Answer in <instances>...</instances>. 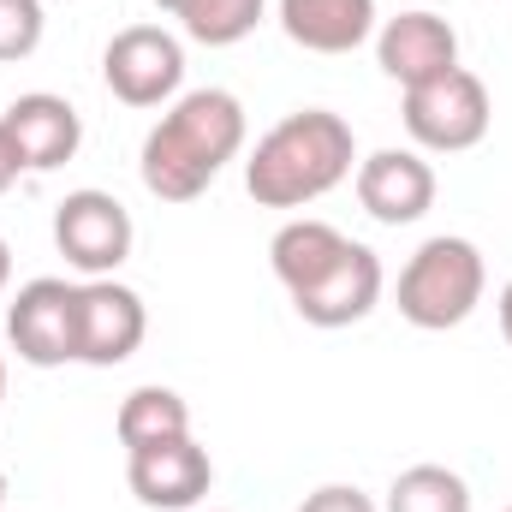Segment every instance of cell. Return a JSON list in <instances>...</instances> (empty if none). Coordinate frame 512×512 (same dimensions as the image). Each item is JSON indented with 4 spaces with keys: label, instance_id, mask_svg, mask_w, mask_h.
I'll list each match as a JSON object with an SVG mask.
<instances>
[{
    "label": "cell",
    "instance_id": "obj_14",
    "mask_svg": "<svg viewBox=\"0 0 512 512\" xmlns=\"http://www.w3.org/2000/svg\"><path fill=\"white\" fill-rule=\"evenodd\" d=\"M382 256L370 251V245H352L346 262L316 286V292H304V298H292V310L310 322V328H352V322H364L376 304H382Z\"/></svg>",
    "mask_w": 512,
    "mask_h": 512
},
{
    "label": "cell",
    "instance_id": "obj_7",
    "mask_svg": "<svg viewBox=\"0 0 512 512\" xmlns=\"http://www.w3.org/2000/svg\"><path fill=\"white\" fill-rule=\"evenodd\" d=\"M6 340L30 370L78 364V286L60 274L24 280L18 298L6 304Z\"/></svg>",
    "mask_w": 512,
    "mask_h": 512
},
{
    "label": "cell",
    "instance_id": "obj_13",
    "mask_svg": "<svg viewBox=\"0 0 512 512\" xmlns=\"http://www.w3.org/2000/svg\"><path fill=\"white\" fill-rule=\"evenodd\" d=\"M274 18L304 54H352L382 30L376 0H280Z\"/></svg>",
    "mask_w": 512,
    "mask_h": 512
},
{
    "label": "cell",
    "instance_id": "obj_22",
    "mask_svg": "<svg viewBox=\"0 0 512 512\" xmlns=\"http://www.w3.org/2000/svg\"><path fill=\"white\" fill-rule=\"evenodd\" d=\"M6 280H12V251H6V239H0V292H6Z\"/></svg>",
    "mask_w": 512,
    "mask_h": 512
},
{
    "label": "cell",
    "instance_id": "obj_6",
    "mask_svg": "<svg viewBox=\"0 0 512 512\" xmlns=\"http://www.w3.org/2000/svg\"><path fill=\"white\" fill-rule=\"evenodd\" d=\"M102 84L126 108H167L185 84V42L161 24H126L102 48Z\"/></svg>",
    "mask_w": 512,
    "mask_h": 512
},
{
    "label": "cell",
    "instance_id": "obj_21",
    "mask_svg": "<svg viewBox=\"0 0 512 512\" xmlns=\"http://www.w3.org/2000/svg\"><path fill=\"white\" fill-rule=\"evenodd\" d=\"M501 334H507V346H512V280L501 286Z\"/></svg>",
    "mask_w": 512,
    "mask_h": 512
},
{
    "label": "cell",
    "instance_id": "obj_12",
    "mask_svg": "<svg viewBox=\"0 0 512 512\" xmlns=\"http://www.w3.org/2000/svg\"><path fill=\"white\" fill-rule=\"evenodd\" d=\"M376 60H382V72L399 90L429 84V78H441V72L459 66V30H453L441 12L411 6V12H399V18H382V30H376Z\"/></svg>",
    "mask_w": 512,
    "mask_h": 512
},
{
    "label": "cell",
    "instance_id": "obj_26",
    "mask_svg": "<svg viewBox=\"0 0 512 512\" xmlns=\"http://www.w3.org/2000/svg\"><path fill=\"white\" fill-rule=\"evenodd\" d=\"M507 512H512V507H507Z\"/></svg>",
    "mask_w": 512,
    "mask_h": 512
},
{
    "label": "cell",
    "instance_id": "obj_16",
    "mask_svg": "<svg viewBox=\"0 0 512 512\" xmlns=\"http://www.w3.org/2000/svg\"><path fill=\"white\" fill-rule=\"evenodd\" d=\"M262 12H268V0H179L173 6V18L185 24V36L203 42V48L245 42L256 24H262Z\"/></svg>",
    "mask_w": 512,
    "mask_h": 512
},
{
    "label": "cell",
    "instance_id": "obj_10",
    "mask_svg": "<svg viewBox=\"0 0 512 512\" xmlns=\"http://www.w3.org/2000/svg\"><path fill=\"white\" fill-rule=\"evenodd\" d=\"M0 131L18 155L24 173H54L78 155L84 143V120L66 96H48V90H30V96H12L6 114H0Z\"/></svg>",
    "mask_w": 512,
    "mask_h": 512
},
{
    "label": "cell",
    "instance_id": "obj_15",
    "mask_svg": "<svg viewBox=\"0 0 512 512\" xmlns=\"http://www.w3.org/2000/svg\"><path fill=\"white\" fill-rule=\"evenodd\" d=\"M114 435L126 453H143L155 441H173V435H191V405L173 393V387L149 382V387H131L120 399V417H114Z\"/></svg>",
    "mask_w": 512,
    "mask_h": 512
},
{
    "label": "cell",
    "instance_id": "obj_17",
    "mask_svg": "<svg viewBox=\"0 0 512 512\" xmlns=\"http://www.w3.org/2000/svg\"><path fill=\"white\" fill-rule=\"evenodd\" d=\"M382 512H471V483L447 465H411L393 477Z\"/></svg>",
    "mask_w": 512,
    "mask_h": 512
},
{
    "label": "cell",
    "instance_id": "obj_25",
    "mask_svg": "<svg viewBox=\"0 0 512 512\" xmlns=\"http://www.w3.org/2000/svg\"><path fill=\"white\" fill-rule=\"evenodd\" d=\"M0 507H6V471H0Z\"/></svg>",
    "mask_w": 512,
    "mask_h": 512
},
{
    "label": "cell",
    "instance_id": "obj_5",
    "mask_svg": "<svg viewBox=\"0 0 512 512\" xmlns=\"http://www.w3.org/2000/svg\"><path fill=\"white\" fill-rule=\"evenodd\" d=\"M137 245V227H131V209L114 191H66L60 209H54V251L66 256V268H78L84 280H108Z\"/></svg>",
    "mask_w": 512,
    "mask_h": 512
},
{
    "label": "cell",
    "instance_id": "obj_23",
    "mask_svg": "<svg viewBox=\"0 0 512 512\" xmlns=\"http://www.w3.org/2000/svg\"><path fill=\"white\" fill-rule=\"evenodd\" d=\"M0 399H6V358H0Z\"/></svg>",
    "mask_w": 512,
    "mask_h": 512
},
{
    "label": "cell",
    "instance_id": "obj_20",
    "mask_svg": "<svg viewBox=\"0 0 512 512\" xmlns=\"http://www.w3.org/2000/svg\"><path fill=\"white\" fill-rule=\"evenodd\" d=\"M24 167H18V155H12V143H6V131H0V197L12 191V179H18Z\"/></svg>",
    "mask_w": 512,
    "mask_h": 512
},
{
    "label": "cell",
    "instance_id": "obj_11",
    "mask_svg": "<svg viewBox=\"0 0 512 512\" xmlns=\"http://www.w3.org/2000/svg\"><path fill=\"white\" fill-rule=\"evenodd\" d=\"M358 203L382 227H411L435 209V167L423 149H376L358 161Z\"/></svg>",
    "mask_w": 512,
    "mask_h": 512
},
{
    "label": "cell",
    "instance_id": "obj_4",
    "mask_svg": "<svg viewBox=\"0 0 512 512\" xmlns=\"http://www.w3.org/2000/svg\"><path fill=\"white\" fill-rule=\"evenodd\" d=\"M405 131L417 149L429 155H465L489 137V120H495V102H489V84L465 66L429 78V84H411L405 90Z\"/></svg>",
    "mask_w": 512,
    "mask_h": 512
},
{
    "label": "cell",
    "instance_id": "obj_1",
    "mask_svg": "<svg viewBox=\"0 0 512 512\" xmlns=\"http://www.w3.org/2000/svg\"><path fill=\"white\" fill-rule=\"evenodd\" d=\"M239 149H245V102L233 90H185L149 126L137 173H143L149 197L197 203L221 179V167L239 161Z\"/></svg>",
    "mask_w": 512,
    "mask_h": 512
},
{
    "label": "cell",
    "instance_id": "obj_8",
    "mask_svg": "<svg viewBox=\"0 0 512 512\" xmlns=\"http://www.w3.org/2000/svg\"><path fill=\"white\" fill-rule=\"evenodd\" d=\"M149 334V310L126 280H84L78 286V364L90 370H114Z\"/></svg>",
    "mask_w": 512,
    "mask_h": 512
},
{
    "label": "cell",
    "instance_id": "obj_19",
    "mask_svg": "<svg viewBox=\"0 0 512 512\" xmlns=\"http://www.w3.org/2000/svg\"><path fill=\"white\" fill-rule=\"evenodd\" d=\"M298 512H376V501H370L364 489H352V483H322V489L304 495Z\"/></svg>",
    "mask_w": 512,
    "mask_h": 512
},
{
    "label": "cell",
    "instance_id": "obj_18",
    "mask_svg": "<svg viewBox=\"0 0 512 512\" xmlns=\"http://www.w3.org/2000/svg\"><path fill=\"white\" fill-rule=\"evenodd\" d=\"M42 30H48L42 0H0V66L30 60L42 48Z\"/></svg>",
    "mask_w": 512,
    "mask_h": 512
},
{
    "label": "cell",
    "instance_id": "obj_9",
    "mask_svg": "<svg viewBox=\"0 0 512 512\" xmlns=\"http://www.w3.org/2000/svg\"><path fill=\"white\" fill-rule=\"evenodd\" d=\"M126 483L149 512H191L215 489V465H209V447H197L191 435H173L143 453H126Z\"/></svg>",
    "mask_w": 512,
    "mask_h": 512
},
{
    "label": "cell",
    "instance_id": "obj_2",
    "mask_svg": "<svg viewBox=\"0 0 512 512\" xmlns=\"http://www.w3.org/2000/svg\"><path fill=\"white\" fill-rule=\"evenodd\" d=\"M352 167H358L352 126L328 108H298L256 137L251 161H245V191L262 209H304L328 197L334 185H346Z\"/></svg>",
    "mask_w": 512,
    "mask_h": 512
},
{
    "label": "cell",
    "instance_id": "obj_3",
    "mask_svg": "<svg viewBox=\"0 0 512 512\" xmlns=\"http://www.w3.org/2000/svg\"><path fill=\"white\" fill-rule=\"evenodd\" d=\"M483 286H489V262L471 239L459 233L423 239L399 268V316L423 334H447L471 322V310L483 304Z\"/></svg>",
    "mask_w": 512,
    "mask_h": 512
},
{
    "label": "cell",
    "instance_id": "obj_24",
    "mask_svg": "<svg viewBox=\"0 0 512 512\" xmlns=\"http://www.w3.org/2000/svg\"><path fill=\"white\" fill-rule=\"evenodd\" d=\"M155 6H161V12H173V6H179V0H155Z\"/></svg>",
    "mask_w": 512,
    "mask_h": 512
}]
</instances>
